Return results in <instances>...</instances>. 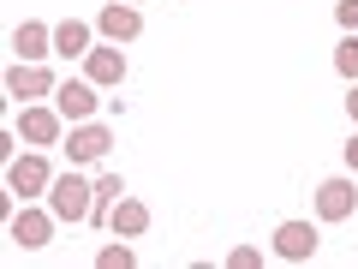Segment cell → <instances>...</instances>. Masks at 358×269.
<instances>
[{"label":"cell","instance_id":"7a4b0ae2","mask_svg":"<svg viewBox=\"0 0 358 269\" xmlns=\"http://www.w3.org/2000/svg\"><path fill=\"white\" fill-rule=\"evenodd\" d=\"M48 186H54V167H48V156H42V150L13 156V162H6V192L36 198V192H48Z\"/></svg>","mask_w":358,"mask_h":269},{"label":"cell","instance_id":"52a82bcc","mask_svg":"<svg viewBox=\"0 0 358 269\" xmlns=\"http://www.w3.org/2000/svg\"><path fill=\"white\" fill-rule=\"evenodd\" d=\"M96 30H102L114 48H120V42H138L143 36V13H138V6H126V0H114V6L96 13Z\"/></svg>","mask_w":358,"mask_h":269},{"label":"cell","instance_id":"8992f818","mask_svg":"<svg viewBox=\"0 0 358 269\" xmlns=\"http://www.w3.org/2000/svg\"><path fill=\"white\" fill-rule=\"evenodd\" d=\"M54 90H60V84H54V72H48V66H36V60H18L13 66V72H6V96H18V102H36V96H54Z\"/></svg>","mask_w":358,"mask_h":269},{"label":"cell","instance_id":"7c38bea8","mask_svg":"<svg viewBox=\"0 0 358 269\" xmlns=\"http://www.w3.org/2000/svg\"><path fill=\"white\" fill-rule=\"evenodd\" d=\"M13 48H18V60H48V54H54V30L48 25H42V18H24V25H18L13 30Z\"/></svg>","mask_w":358,"mask_h":269},{"label":"cell","instance_id":"e0dca14e","mask_svg":"<svg viewBox=\"0 0 358 269\" xmlns=\"http://www.w3.org/2000/svg\"><path fill=\"white\" fill-rule=\"evenodd\" d=\"M96 263H102V269H131V245H102Z\"/></svg>","mask_w":358,"mask_h":269},{"label":"cell","instance_id":"9c48e42d","mask_svg":"<svg viewBox=\"0 0 358 269\" xmlns=\"http://www.w3.org/2000/svg\"><path fill=\"white\" fill-rule=\"evenodd\" d=\"M352 209H358L352 179H322V186H317V216H322V221H346Z\"/></svg>","mask_w":358,"mask_h":269},{"label":"cell","instance_id":"ba28073f","mask_svg":"<svg viewBox=\"0 0 358 269\" xmlns=\"http://www.w3.org/2000/svg\"><path fill=\"white\" fill-rule=\"evenodd\" d=\"M275 251H281L287 263H310V257H317V228H310V221H281V228H275Z\"/></svg>","mask_w":358,"mask_h":269},{"label":"cell","instance_id":"6da1fadb","mask_svg":"<svg viewBox=\"0 0 358 269\" xmlns=\"http://www.w3.org/2000/svg\"><path fill=\"white\" fill-rule=\"evenodd\" d=\"M48 209H54L60 221H90V209H96V186L72 167V174H60V179L48 186Z\"/></svg>","mask_w":358,"mask_h":269},{"label":"cell","instance_id":"8fae6325","mask_svg":"<svg viewBox=\"0 0 358 269\" xmlns=\"http://www.w3.org/2000/svg\"><path fill=\"white\" fill-rule=\"evenodd\" d=\"M84 78L96 90H114L120 78H126V54H120V48H90L84 54Z\"/></svg>","mask_w":358,"mask_h":269},{"label":"cell","instance_id":"277c9868","mask_svg":"<svg viewBox=\"0 0 358 269\" xmlns=\"http://www.w3.org/2000/svg\"><path fill=\"white\" fill-rule=\"evenodd\" d=\"M54 108L66 114V126H84V120L102 108V90L90 84V78H66V84L54 90Z\"/></svg>","mask_w":358,"mask_h":269},{"label":"cell","instance_id":"30bf717a","mask_svg":"<svg viewBox=\"0 0 358 269\" xmlns=\"http://www.w3.org/2000/svg\"><path fill=\"white\" fill-rule=\"evenodd\" d=\"M60 126H66L60 108H36V102H30L24 114H18V138H24V144H54V138H60Z\"/></svg>","mask_w":358,"mask_h":269},{"label":"cell","instance_id":"5bb4252c","mask_svg":"<svg viewBox=\"0 0 358 269\" xmlns=\"http://www.w3.org/2000/svg\"><path fill=\"white\" fill-rule=\"evenodd\" d=\"M54 54H66V60H84V54H90V25H84V18L54 25Z\"/></svg>","mask_w":358,"mask_h":269},{"label":"cell","instance_id":"9a60e30c","mask_svg":"<svg viewBox=\"0 0 358 269\" xmlns=\"http://www.w3.org/2000/svg\"><path fill=\"white\" fill-rule=\"evenodd\" d=\"M120 192H126V179H120V174H102V179H96V209H90V221H108V216H114Z\"/></svg>","mask_w":358,"mask_h":269},{"label":"cell","instance_id":"ac0fdd59","mask_svg":"<svg viewBox=\"0 0 358 269\" xmlns=\"http://www.w3.org/2000/svg\"><path fill=\"white\" fill-rule=\"evenodd\" d=\"M334 18H341V30L352 36V30H358V0H341V6H334Z\"/></svg>","mask_w":358,"mask_h":269},{"label":"cell","instance_id":"3957f363","mask_svg":"<svg viewBox=\"0 0 358 269\" xmlns=\"http://www.w3.org/2000/svg\"><path fill=\"white\" fill-rule=\"evenodd\" d=\"M54 221H60V216H54V209H13V221H6V240H13V245H24V251H42V245H48L54 240Z\"/></svg>","mask_w":358,"mask_h":269},{"label":"cell","instance_id":"2e32d148","mask_svg":"<svg viewBox=\"0 0 358 269\" xmlns=\"http://www.w3.org/2000/svg\"><path fill=\"white\" fill-rule=\"evenodd\" d=\"M334 72H341V78H358V30L334 48Z\"/></svg>","mask_w":358,"mask_h":269},{"label":"cell","instance_id":"44dd1931","mask_svg":"<svg viewBox=\"0 0 358 269\" xmlns=\"http://www.w3.org/2000/svg\"><path fill=\"white\" fill-rule=\"evenodd\" d=\"M346 167H352V174H358V138L346 144Z\"/></svg>","mask_w":358,"mask_h":269},{"label":"cell","instance_id":"d6986e66","mask_svg":"<svg viewBox=\"0 0 358 269\" xmlns=\"http://www.w3.org/2000/svg\"><path fill=\"white\" fill-rule=\"evenodd\" d=\"M227 269H257V251H251V245H239V251H227Z\"/></svg>","mask_w":358,"mask_h":269},{"label":"cell","instance_id":"4fadbf2b","mask_svg":"<svg viewBox=\"0 0 358 269\" xmlns=\"http://www.w3.org/2000/svg\"><path fill=\"white\" fill-rule=\"evenodd\" d=\"M108 228H114L120 240H138V233L150 228V204H143V198H120L114 216H108Z\"/></svg>","mask_w":358,"mask_h":269},{"label":"cell","instance_id":"ffe728a7","mask_svg":"<svg viewBox=\"0 0 358 269\" xmlns=\"http://www.w3.org/2000/svg\"><path fill=\"white\" fill-rule=\"evenodd\" d=\"M346 114L358 120V78H352V90H346Z\"/></svg>","mask_w":358,"mask_h":269},{"label":"cell","instance_id":"5b68a950","mask_svg":"<svg viewBox=\"0 0 358 269\" xmlns=\"http://www.w3.org/2000/svg\"><path fill=\"white\" fill-rule=\"evenodd\" d=\"M108 144H114V132L96 126V120H84V126H72V138H66V162L72 167H96L108 156Z\"/></svg>","mask_w":358,"mask_h":269}]
</instances>
